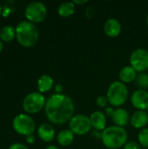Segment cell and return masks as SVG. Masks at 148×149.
<instances>
[{"mask_svg": "<svg viewBox=\"0 0 148 149\" xmlns=\"http://www.w3.org/2000/svg\"><path fill=\"white\" fill-rule=\"evenodd\" d=\"M74 102L68 95L54 93L46 100L44 113L51 124L63 125L69 122L74 115Z\"/></svg>", "mask_w": 148, "mask_h": 149, "instance_id": "cell-1", "label": "cell"}, {"mask_svg": "<svg viewBox=\"0 0 148 149\" xmlns=\"http://www.w3.org/2000/svg\"><path fill=\"white\" fill-rule=\"evenodd\" d=\"M128 134L125 127H107L101 134V141L107 149H120L128 142Z\"/></svg>", "mask_w": 148, "mask_h": 149, "instance_id": "cell-2", "label": "cell"}, {"mask_svg": "<svg viewBox=\"0 0 148 149\" xmlns=\"http://www.w3.org/2000/svg\"><path fill=\"white\" fill-rule=\"evenodd\" d=\"M16 38L18 44L24 47L34 46L39 39V30L37 25L24 20L17 24L15 28Z\"/></svg>", "mask_w": 148, "mask_h": 149, "instance_id": "cell-3", "label": "cell"}, {"mask_svg": "<svg viewBox=\"0 0 148 149\" xmlns=\"http://www.w3.org/2000/svg\"><path fill=\"white\" fill-rule=\"evenodd\" d=\"M106 97L109 104L118 108L123 106L128 100L129 91L126 84L120 80H116L109 85Z\"/></svg>", "mask_w": 148, "mask_h": 149, "instance_id": "cell-4", "label": "cell"}, {"mask_svg": "<svg viewBox=\"0 0 148 149\" xmlns=\"http://www.w3.org/2000/svg\"><path fill=\"white\" fill-rule=\"evenodd\" d=\"M46 103L45 97L39 92H32L27 94L22 103L23 109L29 114H35L39 113L43 108L44 109Z\"/></svg>", "mask_w": 148, "mask_h": 149, "instance_id": "cell-5", "label": "cell"}, {"mask_svg": "<svg viewBox=\"0 0 148 149\" xmlns=\"http://www.w3.org/2000/svg\"><path fill=\"white\" fill-rule=\"evenodd\" d=\"M12 127L16 133L26 137L33 134L36 129V123L29 114L20 113L14 117L12 120Z\"/></svg>", "mask_w": 148, "mask_h": 149, "instance_id": "cell-6", "label": "cell"}, {"mask_svg": "<svg viewBox=\"0 0 148 149\" xmlns=\"http://www.w3.org/2000/svg\"><path fill=\"white\" fill-rule=\"evenodd\" d=\"M24 16L27 21H30L35 24L41 23L47 16V8L42 2H31L25 7Z\"/></svg>", "mask_w": 148, "mask_h": 149, "instance_id": "cell-7", "label": "cell"}, {"mask_svg": "<svg viewBox=\"0 0 148 149\" xmlns=\"http://www.w3.org/2000/svg\"><path fill=\"white\" fill-rule=\"evenodd\" d=\"M92 124L90 117L85 114H76L69 121V129L75 135H85L91 132Z\"/></svg>", "mask_w": 148, "mask_h": 149, "instance_id": "cell-8", "label": "cell"}, {"mask_svg": "<svg viewBox=\"0 0 148 149\" xmlns=\"http://www.w3.org/2000/svg\"><path fill=\"white\" fill-rule=\"evenodd\" d=\"M130 65L139 73L148 71V51L144 48L134 50L129 58Z\"/></svg>", "mask_w": 148, "mask_h": 149, "instance_id": "cell-9", "label": "cell"}, {"mask_svg": "<svg viewBox=\"0 0 148 149\" xmlns=\"http://www.w3.org/2000/svg\"><path fill=\"white\" fill-rule=\"evenodd\" d=\"M132 106L137 110L146 111L148 108V92L147 90L138 89L130 97Z\"/></svg>", "mask_w": 148, "mask_h": 149, "instance_id": "cell-10", "label": "cell"}, {"mask_svg": "<svg viewBox=\"0 0 148 149\" xmlns=\"http://www.w3.org/2000/svg\"><path fill=\"white\" fill-rule=\"evenodd\" d=\"M122 30L121 24L116 18H108L104 24V32L109 38H117Z\"/></svg>", "mask_w": 148, "mask_h": 149, "instance_id": "cell-11", "label": "cell"}, {"mask_svg": "<svg viewBox=\"0 0 148 149\" xmlns=\"http://www.w3.org/2000/svg\"><path fill=\"white\" fill-rule=\"evenodd\" d=\"M130 123L132 127L136 129H143L147 127L148 124V114L147 111H135L130 118Z\"/></svg>", "mask_w": 148, "mask_h": 149, "instance_id": "cell-12", "label": "cell"}, {"mask_svg": "<svg viewBox=\"0 0 148 149\" xmlns=\"http://www.w3.org/2000/svg\"><path fill=\"white\" fill-rule=\"evenodd\" d=\"M90 120L92 127L94 128V130L102 132L104 131L107 127H106V114L101 112V111H94L93 113H91Z\"/></svg>", "mask_w": 148, "mask_h": 149, "instance_id": "cell-13", "label": "cell"}, {"mask_svg": "<svg viewBox=\"0 0 148 149\" xmlns=\"http://www.w3.org/2000/svg\"><path fill=\"white\" fill-rule=\"evenodd\" d=\"M130 118L131 116L129 115L127 110H126L123 107H118L114 110L112 120L115 126L125 127L130 122Z\"/></svg>", "mask_w": 148, "mask_h": 149, "instance_id": "cell-14", "label": "cell"}, {"mask_svg": "<svg viewBox=\"0 0 148 149\" xmlns=\"http://www.w3.org/2000/svg\"><path fill=\"white\" fill-rule=\"evenodd\" d=\"M38 135L43 141L51 142L56 136V133L54 127L51 124L43 123L38 128Z\"/></svg>", "mask_w": 148, "mask_h": 149, "instance_id": "cell-15", "label": "cell"}, {"mask_svg": "<svg viewBox=\"0 0 148 149\" xmlns=\"http://www.w3.org/2000/svg\"><path fill=\"white\" fill-rule=\"evenodd\" d=\"M137 73L138 72L131 65H126L120 71V80L124 84L132 83L136 79Z\"/></svg>", "mask_w": 148, "mask_h": 149, "instance_id": "cell-16", "label": "cell"}, {"mask_svg": "<svg viewBox=\"0 0 148 149\" xmlns=\"http://www.w3.org/2000/svg\"><path fill=\"white\" fill-rule=\"evenodd\" d=\"M53 85H54V80L48 74H44L40 76L37 82L38 90L41 93L49 92L53 87Z\"/></svg>", "mask_w": 148, "mask_h": 149, "instance_id": "cell-17", "label": "cell"}, {"mask_svg": "<svg viewBox=\"0 0 148 149\" xmlns=\"http://www.w3.org/2000/svg\"><path fill=\"white\" fill-rule=\"evenodd\" d=\"M75 134L70 129H63L57 135V141L62 147L70 146L74 141Z\"/></svg>", "mask_w": 148, "mask_h": 149, "instance_id": "cell-18", "label": "cell"}, {"mask_svg": "<svg viewBox=\"0 0 148 149\" xmlns=\"http://www.w3.org/2000/svg\"><path fill=\"white\" fill-rule=\"evenodd\" d=\"M76 5L72 2H64L58 7V14L62 17H69L75 12Z\"/></svg>", "mask_w": 148, "mask_h": 149, "instance_id": "cell-19", "label": "cell"}, {"mask_svg": "<svg viewBox=\"0 0 148 149\" xmlns=\"http://www.w3.org/2000/svg\"><path fill=\"white\" fill-rule=\"evenodd\" d=\"M16 37V30L10 25L3 26L0 30V39L3 42H10Z\"/></svg>", "mask_w": 148, "mask_h": 149, "instance_id": "cell-20", "label": "cell"}, {"mask_svg": "<svg viewBox=\"0 0 148 149\" xmlns=\"http://www.w3.org/2000/svg\"><path fill=\"white\" fill-rule=\"evenodd\" d=\"M135 82L137 86L140 87V89H143V90L148 89V74L146 72L139 73L137 75Z\"/></svg>", "mask_w": 148, "mask_h": 149, "instance_id": "cell-21", "label": "cell"}, {"mask_svg": "<svg viewBox=\"0 0 148 149\" xmlns=\"http://www.w3.org/2000/svg\"><path fill=\"white\" fill-rule=\"evenodd\" d=\"M138 141L140 147L144 148H148V127L140 129L138 134Z\"/></svg>", "mask_w": 148, "mask_h": 149, "instance_id": "cell-22", "label": "cell"}, {"mask_svg": "<svg viewBox=\"0 0 148 149\" xmlns=\"http://www.w3.org/2000/svg\"><path fill=\"white\" fill-rule=\"evenodd\" d=\"M107 104H109L108 102V100H107V97L105 96V95H100L99 97H97L96 99V105L99 107H103V108H106Z\"/></svg>", "mask_w": 148, "mask_h": 149, "instance_id": "cell-23", "label": "cell"}, {"mask_svg": "<svg viewBox=\"0 0 148 149\" xmlns=\"http://www.w3.org/2000/svg\"><path fill=\"white\" fill-rule=\"evenodd\" d=\"M123 149H141V147L139 143L135 141H128L125 146Z\"/></svg>", "mask_w": 148, "mask_h": 149, "instance_id": "cell-24", "label": "cell"}, {"mask_svg": "<svg viewBox=\"0 0 148 149\" xmlns=\"http://www.w3.org/2000/svg\"><path fill=\"white\" fill-rule=\"evenodd\" d=\"M85 17H86L87 18H91V17H92L94 16V14H95V9H94L93 7H92V6H89V7H87V8L85 9Z\"/></svg>", "mask_w": 148, "mask_h": 149, "instance_id": "cell-25", "label": "cell"}, {"mask_svg": "<svg viewBox=\"0 0 148 149\" xmlns=\"http://www.w3.org/2000/svg\"><path fill=\"white\" fill-rule=\"evenodd\" d=\"M8 149H29L24 144H22V143H18V142H17V143H13V144H11L10 147H9V148Z\"/></svg>", "mask_w": 148, "mask_h": 149, "instance_id": "cell-26", "label": "cell"}, {"mask_svg": "<svg viewBox=\"0 0 148 149\" xmlns=\"http://www.w3.org/2000/svg\"><path fill=\"white\" fill-rule=\"evenodd\" d=\"M114 110H115V109H113V107H106V109H105V113H104L106 114V117L112 118V117H113V115Z\"/></svg>", "mask_w": 148, "mask_h": 149, "instance_id": "cell-27", "label": "cell"}, {"mask_svg": "<svg viewBox=\"0 0 148 149\" xmlns=\"http://www.w3.org/2000/svg\"><path fill=\"white\" fill-rule=\"evenodd\" d=\"M55 93L57 94H62L63 91H64V86L61 84H57L55 86Z\"/></svg>", "mask_w": 148, "mask_h": 149, "instance_id": "cell-28", "label": "cell"}, {"mask_svg": "<svg viewBox=\"0 0 148 149\" xmlns=\"http://www.w3.org/2000/svg\"><path fill=\"white\" fill-rule=\"evenodd\" d=\"M25 141L28 144H33L35 142V136L33 134L28 135L25 137Z\"/></svg>", "mask_w": 148, "mask_h": 149, "instance_id": "cell-29", "label": "cell"}, {"mask_svg": "<svg viewBox=\"0 0 148 149\" xmlns=\"http://www.w3.org/2000/svg\"><path fill=\"white\" fill-rule=\"evenodd\" d=\"M92 136H94L96 139H100L101 140V134H102V132H99V131H97V130H94L92 132Z\"/></svg>", "mask_w": 148, "mask_h": 149, "instance_id": "cell-30", "label": "cell"}, {"mask_svg": "<svg viewBox=\"0 0 148 149\" xmlns=\"http://www.w3.org/2000/svg\"><path fill=\"white\" fill-rule=\"evenodd\" d=\"M72 3L76 5V4H78V5H81V4H85V3H87V0H74V1H72Z\"/></svg>", "mask_w": 148, "mask_h": 149, "instance_id": "cell-31", "label": "cell"}, {"mask_svg": "<svg viewBox=\"0 0 148 149\" xmlns=\"http://www.w3.org/2000/svg\"><path fill=\"white\" fill-rule=\"evenodd\" d=\"M45 149H58V148L56 147V146H54V145H49L48 147H46Z\"/></svg>", "mask_w": 148, "mask_h": 149, "instance_id": "cell-32", "label": "cell"}, {"mask_svg": "<svg viewBox=\"0 0 148 149\" xmlns=\"http://www.w3.org/2000/svg\"><path fill=\"white\" fill-rule=\"evenodd\" d=\"M3 41L0 39V52L3 51Z\"/></svg>", "mask_w": 148, "mask_h": 149, "instance_id": "cell-33", "label": "cell"}, {"mask_svg": "<svg viewBox=\"0 0 148 149\" xmlns=\"http://www.w3.org/2000/svg\"><path fill=\"white\" fill-rule=\"evenodd\" d=\"M2 13H3V7H2L1 4H0V16L2 15Z\"/></svg>", "mask_w": 148, "mask_h": 149, "instance_id": "cell-34", "label": "cell"}, {"mask_svg": "<svg viewBox=\"0 0 148 149\" xmlns=\"http://www.w3.org/2000/svg\"><path fill=\"white\" fill-rule=\"evenodd\" d=\"M147 26H148V14H147Z\"/></svg>", "mask_w": 148, "mask_h": 149, "instance_id": "cell-35", "label": "cell"}, {"mask_svg": "<svg viewBox=\"0 0 148 149\" xmlns=\"http://www.w3.org/2000/svg\"><path fill=\"white\" fill-rule=\"evenodd\" d=\"M147 114H148V108H147Z\"/></svg>", "mask_w": 148, "mask_h": 149, "instance_id": "cell-36", "label": "cell"}, {"mask_svg": "<svg viewBox=\"0 0 148 149\" xmlns=\"http://www.w3.org/2000/svg\"><path fill=\"white\" fill-rule=\"evenodd\" d=\"M144 149H148V148H144Z\"/></svg>", "mask_w": 148, "mask_h": 149, "instance_id": "cell-37", "label": "cell"}, {"mask_svg": "<svg viewBox=\"0 0 148 149\" xmlns=\"http://www.w3.org/2000/svg\"><path fill=\"white\" fill-rule=\"evenodd\" d=\"M147 74H148V71H147Z\"/></svg>", "mask_w": 148, "mask_h": 149, "instance_id": "cell-38", "label": "cell"}]
</instances>
